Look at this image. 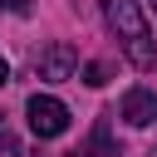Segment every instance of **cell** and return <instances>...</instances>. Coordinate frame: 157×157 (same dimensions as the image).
I'll return each instance as SVG.
<instances>
[{
  "label": "cell",
  "instance_id": "1",
  "mask_svg": "<svg viewBox=\"0 0 157 157\" xmlns=\"http://www.w3.org/2000/svg\"><path fill=\"white\" fill-rule=\"evenodd\" d=\"M103 20L118 34V44H123L132 69H157V44H152V29H147L137 0H103Z\"/></svg>",
  "mask_w": 157,
  "mask_h": 157
},
{
  "label": "cell",
  "instance_id": "5",
  "mask_svg": "<svg viewBox=\"0 0 157 157\" xmlns=\"http://www.w3.org/2000/svg\"><path fill=\"white\" fill-rule=\"evenodd\" d=\"M83 83H88V88H103V83H108V64H98V59L83 64Z\"/></svg>",
  "mask_w": 157,
  "mask_h": 157
},
{
  "label": "cell",
  "instance_id": "8",
  "mask_svg": "<svg viewBox=\"0 0 157 157\" xmlns=\"http://www.w3.org/2000/svg\"><path fill=\"white\" fill-rule=\"evenodd\" d=\"M5 83H10V64L0 59V88H5Z\"/></svg>",
  "mask_w": 157,
  "mask_h": 157
},
{
  "label": "cell",
  "instance_id": "3",
  "mask_svg": "<svg viewBox=\"0 0 157 157\" xmlns=\"http://www.w3.org/2000/svg\"><path fill=\"white\" fill-rule=\"evenodd\" d=\"M34 69H39V78H49V83L74 78V69H78V49H74L69 39H54V44H44V49H39Z\"/></svg>",
  "mask_w": 157,
  "mask_h": 157
},
{
  "label": "cell",
  "instance_id": "9",
  "mask_svg": "<svg viewBox=\"0 0 157 157\" xmlns=\"http://www.w3.org/2000/svg\"><path fill=\"white\" fill-rule=\"evenodd\" d=\"M69 157H83V152H69Z\"/></svg>",
  "mask_w": 157,
  "mask_h": 157
},
{
  "label": "cell",
  "instance_id": "7",
  "mask_svg": "<svg viewBox=\"0 0 157 157\" xmlns=\"http://www.w3.org/2000/svg\"><path fill=\"white\" fill-rule=\"evenodd\" d=\"M5 5H10L15 15H29V10H34V0H5Z\"/></svg>",
  "mask_w": 157,
  "mask_h": 157
},
{
  "label": "cell",
  "instance_id": "4",
  "mask_svg": "<svg viewBox=\"0 0 157 157\" xmlns=\"http://www.w3.org/2000/svg\"><path fill=\"white\" fill-rule=\"evenodd\" d=\"M118 118H123V123H132V128L157 123V93H152V88H128V93H123Z\"/></svg>",
  "mask_w": 157,
  "mask_h": 157
},
{
  "label": "cell",
  "instance_id": "2",
  "mask_svg": "<svg viewBox=\"0 0 157 157\" xmlns=\"http://www.w3.org/2000/svg\"><path fill=\"white\" fill-rule=\"evenodd\" d=\"M25 118H29V132H34V137H59V132L69 128V108H64L54 93H34V98L25 103Z\"/></svg>",
  "mask_w": 157,
  "mask_h": 157
},
{
  "label": "cell",
  "instance_id": "6",
  "mask_svg": "<svg viewBox=\"0 0 157 157\" xmlns=\"http://www.w3.org/2000/svg\"><path fill=\"white\" fill-rule=\"evenodd\" d=\"M0 152H5V157H20V142L10 137V128H5V123H0Z\"/></svg>",
  "mask_w": 157,
  "mask_h": 157
}]
</instances>
